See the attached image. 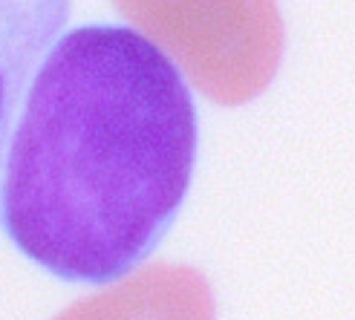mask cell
Returning <instances> with one entry per match:
<instances>
[{
    "label": "cell",
    "mask_w": 355,
    "mask_h": 320,
    "mask_svg": "<svg viewBox=\"0 0 355 320\" xmlns=\"http://www.w3.org/2000/svg\"><path fill=\"white\" fill-rule=\"evenodd\" d=\"M197 162L180 69L128 26H78L26 90L0 179L6 237L49 274L110 283L171 231Z\"/></svg>",
    "instance_id": "cell-1"
},
{
    "label": "cell",
    "mask_w": 355,
    "mask_h": 320,
    "mask_svg": "<svg viewBox=\"0 0 355 320\" xmlns=\"http://www.w3.org/2000/svg\"><path fill=\"white\" fill-rule=\"evenodd\" d=\"M116 6L223 107L257 98L277 75L283 26L275 0H116Z\"/></svg>",
    "instance_id": "cell-2"
},
{
    "label": "cell",
    "mask_w": 355,
    "mask_h": 320,
    "mask_svg": "<svg viewBox=\"0 0 355 320\" xmlns=\"http://www.w3.org/2000/svg\"><path fill=\"white\" fill-rule=\"evenodd\" d=\"M55 320H214L208 280L191 265L150 263L128 280L67 306Z\"/></svg>",
    "instance_id": "cell-3"
},
{
    "label": "cell",
    "mask_w": 355,
    "mask_h": 320,
    "mask_svg": "<svg viewBox=\"0 0 355 320\" xmlns=\"http://www.w3.org/2000/svg\"><path fill=\"white\" fill-rule=\"evenodd\" d=\"M67 21L69 0H0V179L32 73Z\"/></svg>",
    "instance_id": "cell-4"
}]
</instances>
